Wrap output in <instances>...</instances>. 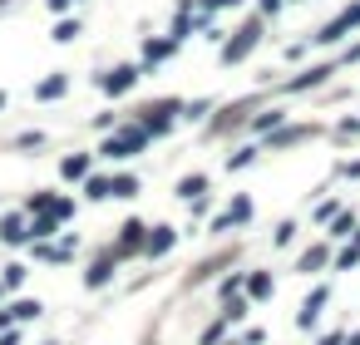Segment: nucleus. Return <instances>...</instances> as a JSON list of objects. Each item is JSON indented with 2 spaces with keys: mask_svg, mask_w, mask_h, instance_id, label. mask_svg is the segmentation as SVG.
<instances>
[{
  "mask_svg": "<svg viewBox=\"0 0 360 345\" xmlns=\"http://www.w3.org/2000/svg\"><path fill=\"white\" fill-rule=\"evenodd\" d=\"M89 172V158H65V178H84Z\"/></svg>",
  "mask_w": 360,
  "mask_h": 345,
  "instance_id": "obj_8",
  "label": "nucleus"
},
{
  "mask_svg": "<svg viewBox=\"0 0 360 345\" xmlns=\"http://www.w3.org/2000/svg\"><path fill=\"white\" fill-rule=\"evenodd\" d=\"M350 25H360V0H355V6H350V10H345L341 20H331V25H326V30H321L316 40H321V45H331V40H341V35H345Z\"/></svg>",
  "mask_w": 360,
  "mask_h": 345,
  "instance_id": "obj_2",
  "label": "nucleus"
},
{
  "mask_svg": "<svg viewBox=\"0 0 360 345\" xmlns=\"http://www.w3.org/2000/svg\"><path fill=\"white\" fill-rule=\"evenodd\" d=\"M168 242H173V227H153V237H148V252L158 257V252H168Z\"/></svg>",
  "mask_w": 360,
  "mask_h": 345,
  "instance_id": "obj_5",
  "label": "nucleus"
},
{
  "mask_svg": "<svg viewBox=\"0 0 360 345\" xmlns=\"http://www.w3.org/2000/svg\"><path fill=\"white\" fill-rule=\"evenodd\" d=\"M133 79H138V70H114V74L104 79V89H109V94H124V89H129Z\"/></svg>",
  "mask_w": 360,
  "mask_h": 345,
  "instance_id": "obj_4",
  "label": "nucleus"
},
{
  "mask_svg": "<svg viewBox=\"0 0 360 345\" xmlns=\"http://www.w3.org/2000/svg\"><path fill=\"white\" fill-rule=\"evenodd\" d=\"M138 232H143V227H138V222H129V227H124V247H138Z\"/></svg>",
  "mask_w": 360,
  "mask_h": 345,
  "instance_id": "obj_9",
  "label": "nucleus"
},
{
  "mask_svg": "<svg viewBox=\"0 0 360 345\" xmlns=\"http://www.w3.org/2000/svg\"><path fill=\"white\" fill-rule=\"evenodd\" d=\"M143 138H148L143 129H129V134H119V138H109V143H104V153H109V158H129L133 148H143Z\"/></svg>",
  "mask_w": 360,
  "mask_h": 345,
  "instance_id": "obj_1",
  "label": "nucleus"
},
{
  "mask_svg": "<svg viewBox=\"0 0 360 345\" xmlns=\"http://www.w3.org/2000/svg\"><path fill=\"white\" fill-rule=\"evenodd\" d=\"M35 94H40V99H60V94H65V79H60V74H55V79H44Z\"/></svg>",
  "mask_w": 360,
  "mask_h": 345,
  "instance_id": "obj_7",
  "label": "nucleus"
},
{
  "mask_svg": "<svg viewBox=\"0 0 360 345\" xmlns=\"http://www.w3.org/2000/svg\"><path fill=\"white\" fill-rule=\"evenodd\" d=\"M65 6H69V0H49V10H65Z\"/></svg>",
  "mask_w": 360,
  "mask_h": 345,
  "instance_id": "obj_10",
  "label": "nucleus"
},
{
  "mask_svg": "<svg viewBox=\"0 0 360 345\" xmlns=\"http://www.w3.org/2000/svg\"><path fill=\"white\" fill-rule=\"evenodd\" d=\"M256 45V20L252 25H242V35H237V45H227V60H242V54Z\"/></svg>",
  "mask_w": 360,
  "mask_h": 345,
  "instance_id": "obj_3",
  "label": "nucleus"
},
{
  "mask_svg": "<svg viewBox=\"0 0 360 345\" xmlns=\"http://www.w3.org/2000/svg\"><path fill=\"white\" fill-rule=\"evenodd\" d=\"M138 193V178H114L109 183V198H133Z\"/></svg>",
  "mask_w": 360,
  "mask_h": 345,
  "instance_id": "obj_6",
  "label": "nucleus"
}]
</instances>
